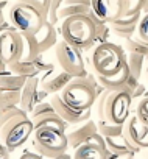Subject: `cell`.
Listing matches in <instances>:
<instances>
[{
	"mask_svg": "<svg viewBox=\"0 0 148 159\" xmlns=\"http://www.w3.org/2000/svg\"><path fill=\"white\" fill-rule=\"evenodd\" d=\"M132 97L125 89L119 91H101L94 103L97 120H106L115 125H125L131 112Z\"/></svg>",
	"mask_w": 148,
	"mask_h": 159,
	"instance_id": "6da1fadb",
	"label": "cell"
},
{
	"mask_svg": "<svg viewBox=\"0 0 148 159\" xmlns=\"http://www.w3.org/2000/svg\"><path fill=\"white\" fill-rule=\"evenodd\" d=\"M61 38L70 45L83 50L95 47V24L89 14H77L61 22Z\"/></svg>",
	"mask_w": 148,
	"mask_h": 159,
	"instance_id": "7a4b0ae2",
	"label": "cell"
},
{
	"mask_svg": "<svg viewBox=\"0 0 148 159\" xmlns=\"http://www.w3.org/2000/svg\"><path fill=\"white\" fill-rule=\"evenodd\" d=\"M97 75L87 73L86 76H77L61 91V98L75 109H92L98 97Z\"/></svg>",
	"mask_w": 148,
	"mask_h": 159,
	"instance_id": "3957f363",
	"label": "cell"
},
{
	"mask_svg": "<svg viewBox=\"0 0 148 159\" xmlns=\"http://www.w3.org/2000/svg\"><path fill=\"white\" fill-rule=\"evenodd\" d=\"M126 64V50L112 42L92 47L91 66L97 76H111Z\"/></svg>",
	"mask_w": 148,
	"mask_h": 159,
	"instance_id": "277c9868",
	"label": "cell"
},
{
	"mask_svg": "<svg viewBox=\"0 0 148 159\" xmlns=\"http://www.w3.org/2000/svg\"><path fill=\"white\" fill-rule=\"evenodd\" d=\"M31 147L45 159H55L67 151L69 142L64 131L53 126H41L31 136Z\"/></svg>",
	"mask_w": 148,
	"mask_h": 159,
	"instance_id": "5b68a950",
	"label": "cell"
},
{
	"mask_svg": "<svg viewBox=\"0 0 148 159\" xmlns=\"http://www.w3.org/2000/svg\"><path fill=\"white\" fill-rule=\"evenodd\" d=\"M10 19L14 27V30L20 33H30L34 34L47 20V16L36 8L34 5H30L27 2H16L11 5L10 10Z\"/></svg>",
	"mask_w": 148,
	"mask_h": 159,
	"instance_id": "8992f818",
	"label": "cell"
},
{
	"mask_svg": "<svg viewBox=\"0 0 148 159\" xmlns=\"http://www.w3.org/2000/svg\"><path fill=\"white\" fill-rule=\"evenodd\" d=\"M34 133V125L28 116L16 117L7 122L0 128V142H2L8 151H14L20 148Z\"/></svg>",
	"mask_w": 148,
	"mask_h": 159,
	"instance_id": "52a82bcc",
	"label": "cell"
},
{
	"mask_svg": "<svg viewBox=\"0 0 148 159\" xmlns=\"http://www.w3.org/2000/svg\"><path fill=\"white\" fill-rule=\"evenodd\" d=\"M55 56H56L58 66L67 73H70L73 78L87 75L83 52L77 47L70 45L64 39L58 41V44L55 45Z\"/></svg>",
	"mask_w": 148,
	"mask_h": 159,
	"instance_id": "ba28073f",
	"label": "cell"
},
{
	"mask_svg": "<svg viewBox=\"0 0 148 159\" xmlns=\"http://www.w3.org/2000/svg\"><path fill=\"white\" fill-rule=\"evenodd\" d=\"M65 136H67L69 147L73 150H77L83 143H89V142L106 147L105 137L98 133L97 120H92V119H87L75 125H69L65 129Z\"/></svg>",
	"mask_w": 148,
	"mask_h": 159,
	"instance_id": "9c48e42d",
	"label": "cell"
},
{
	"mask_svg": "<svg viewBox=\"0 0 148 159\" xmlns=\"http://www.w3.org/2000/svg\"><path fill=\"white\" fill-rule=\"evenodd\" d=\"M28 117L31 119L34 129L41 128V126H53V128H58V129L65 133V129L69 126V123L64 122L62 117L56 112V109L53 108L50 100L48 102L45 100V102L39 103L38 106H34V109L28 114Z\"/></svg>",
	"mask_w": 148,
	"mask_h": 159,
	"instance_id": "30bf717a",
	"label": "cell"
},
{
	"mask_svg": "<svg viewBox=\"0 0 148 159\" xmlns=\"http://www.w3.org/2000/svg\"><path fill=\"white\" fill-rule=\"evenodd\" d=\"M22 52H24V42L20 31L8 30L0 33V56H2L7 66L20 59Z\"/></svg>",
	"mask_w": 148,
	"mask_h": 159,
	"instance_id": "8fae6325",
	"label": "cell"
},
{
	"mask_svg": "<svg viewBox=\"0 0 148 159\" xmlns=\"http://www.w3.org/2000/svg\"><path fill=\"white\" fill-rule=\"evenodd\" d=\"M50 94L45 92L42 88H41V78L39 76H31V78H27V81L20 91V108L30 114L34 106H38L39 103L45 102V98L48 97Z\"/></svg>",
	"mask_w": 148,
	"mask_h": 159,
	"instance_id": "7c38bea8",
	"label": "cell"
},
{
	"mask_svg": "<svg viewBox=\"0 0 148 159\" xmlns=\"http://www.w3.org/2000/svg\"><path fill=\"white\" fill-rule=\"evenodd\" d=\"M123 136L139 151L142 148H148V125L140 122L136 114H131L128 117V120L125 122Z\"/></svg>",
	"mask_w": 148,
	"mask_h": 159,
	"instance_id": "4fadbf2b",
	"label": "cell"
},
{
	"mask_svg": "<svg viewBox=\"0 0 148 159\" xmlns=\"http://www.w3.org/2000/svg\"><path fill=\"white\" fill-rule=\"evenodd\" d=\"M92 11L98 19L109 24L123 16L128 11V5L126 0H92Z\"/></svg>",
	"mask_w": 148,
	"mask_h": 159,
	"instance_id": "5bb4252c",
	"label": "cell"
},
{
	"mask_svg": "<svg viewBox=\"0 0 148 159\" xmlns=\"http://www.w3.org/2000/svg\"><path fill=\"white\" fill-rule=\"evenodd\" d=\"M73 76L62 70L61 67H52L41 76V88L48 94H61V91L72 81Z\"/></svg>",
	"mask_w": 148,
	"mask_h": 159,
	"instance_id": "9a60e30c",
	"label": "cell"
},
{
	"mask_svg": "<svg viewBox=\"0 0 148 159\" xmlns=\"http://www.w3.org/2000/svg\"><path fill=\"white\" fill-rule=\"evenodd\" d=\"M50 103L53 105V108L56 109V112L62 117L64 122H67L69 125H75V123H80V122H84L87 119H91V109H75L69 106L59 94H53L52 98H50Z\"/></svg>",
	"mask_w": 148,
	"mask_h": 159,
	"instance_id": "2e32d148",
	"label": "cell"
},
{
	"mask_svg": "<svg viewBox=\"0 0 148 159\" xmlns=\"http://www.w3.org/2000/svg\"><path fill=\"white\" fill-rule=\"evenodd\" d=\"M142 19V11H136V13H125L123 16L117 17L115 20L109 22L111 31L115 33L120 38H131L134 36V33L137 31L139 22Z\"/></svg>",
	"mask_w": 148,
	"mask_h": 159,
	"instance_id": "e0dca14e",
	"label": "cell"
},
{
	"mask_svg": "<svg viewBox=\"0 0 148 159\" xmlns=\"http://www.w3.org/2000/svg\"><path fill=\"white\" fill-rule=\"evenodd\" d=\"M34 39L38 42V47H39V52L44 55L47 50L50 48H55V45L58 44V31H56V27L53 24H50L48 20L44 22V25L34 33Z\"/></svg>",
	"mask_w": 148,
	"mask_h": 159,
	"instance_id": "ac0fdd59",
	"label": "cell"
},
{
	"mask_svg": "<svg viewBox=\"0 0 148 159\" xmlns=\"http://www.w3.org/2000/svg\"><path fill=\"white\" fill-rule=\"evenodd\" d=\"M92 11V0H64L59 8V20L77 14H89Z\"/></svg>",
	"mask_w": 148,
	"mask_h": 159,
	"instance_id": "d6986e66",
	"label": "cell"
},
{
	"mask_svg": "<svg viewBox=\"0 0 148 159\" xmlns=\"http://www.w3.org/2000/svg\"><path fill=\"white\" fill-rule=\"evenodd\" d=\"M128 78H129V67H128V62H126L119 72H115L111 76H97V81H98V84L103 89L119 91V89H123L125 88Z\"/></svg>",
	"mask_w": 148,
	"mask_h": 159,
	"instance_id": "ffe728a7",
	"label": "cell"
},
{
	"mask_svg": "<svg viewBox=\"0 0 148 159\" xmlns=\"http://www.w3.org/2000/svg\"><path fill=\"white\" fill-rule=\"evenodd\" d=\"M73 159H106L108 148L98 143H83L77 150H73Z\"/></svg>",
	"mask_w": 148,
	"mask_h": 159,
	"instance_id": "44dd1931",
	"label": "cell"
},
{
	"mask_svg": "<svg viewBox=\"0 0 148 159\" xmlns=\"http://www.w3.org/2000/svg\"><path fill=\"white\" fill-rule=\"evenodd\" d=\"M105 142H106L108 151H111V153H119V154H125V153H132V154H136V153H139V150L134 148V147L126 140V137L123 136V133L119 134V136L105 137Z\"/></svg>",
	"mask_w": 148,
	"mask_h": 159,
	"instance_id": "7402d4cb",
	"label": "cell"
},
{
	"mask_svg": "<svg viewBox=\"0 0 148 159\" xmlns=\"http://www.w3.org/2000/svg\"><path fill=\"white\" fill-rule=\"evenodd\" d=\"M27 78L7 69L0 73V91H22Z\"/></svg>",
	"mask_w": 148,
	"mask_h": 159,
	"instance_id": "603a6c76",
	"label": "cell"
},
{
	"mask_svg": "<svg viewBox=\"0 0 148 159\" xmlns=\"http://www.w3.org/2000/svg\"><path fill=\"white\" fill-rule=\"evenodd\" d=\"M146 59L148 58H145L143 55H139V53H126L129 75L137 78V80H142V75H143L145 67H146Z\"/></svg>",
	"mask_w": 148,
	"mask_h": 159,
	"instance_id": "cb8c5ba5",
	"label": "cell"
},
{
	"mask_svg": "<svg viewBox=\"0 0 148 159\" xmlns=\"http://www.w3.org/2000/svg\"><path fill=\"white\" fill-rule=\"evenodd\" d=\"M22 42H24V52H22V58L24 61H33L38 56H41L42 53L39 52L38 42L34 39V34L30 33H22Z\"/></svg>",
	"mask_w": 148,
	"mask_h": 159,
	"instance_id": "d4e9b609",
	"label": "cell"
},
{
	"mask_svg": "<svg viewBox=\"0 0 148 159\" xmlns=\"http://www.w3.org/2000/svg\"><path fill=\"white\" fill-rule=\"evenodd\" d=\"M125 50L128 53H139V55H143L145 58H148V42L140 39L139 36L126 38L125 39Z\"/></svg>",
	"mask_w": 148,
	"mask_h": 159,
	"instance_id": "484cf974",
	"label": "cell"
},
{
	"mask_svg": "<svg viewBox=\"0 0 148 159\" xmlns=\"http://www.w3.org/2000/svg\"><path fill=\"white\" fill-rule=\"evenodd\" d=\"M10 10H11L10 0H0V33L14 30L11 19H10Z\"/></svg>",
	"mask_w": 148,
	"mask_h": 159,
	"instance_id": "4316f807",
	"label": "cell"
},
{
	"mask_svg": "<svg viewBox=\"0 0 148 159\" xmlns=\"http://www.w3.org/2000/svg\"><path fill=\"white\" fill-rule=\"evenodd\" d=\"M97 126H98V133L103 137H111V136H119L123 133V125H115V123H109L106 120H97Z\"/></svg>",
	"mask_w": 148,
	"mask_h": 159,
	"instance_id": "83f0119b",
	"label": "cell"
},
{
	"mask_svg": "<svg viewBox=\"0 0 148 159\" xmlns=\"http://www.w3.org/2000/svg\"><path fill=\"white\" fill-rule=\"evenodd\" d=\"M0 105H2V108L19 106L20 105V91H2Z\"/></svg>",
	"mask_w": 148,
	"mask_h": 159,
	"instance_id": "f1b7e54d",
	"label": "cell"
},
{
	"mask_svg": "<svg viewBox=\"0 0 148 159\" xmlns=\"http://www.w3.org/2000/svg\"><path fill=\"white\" fill-rule=\"evenodd\" d=\"M64 0H52V5H50V10H48V14H47V20L53 25H58L59 20V8L62 5Z\"/></svg>",
	"mask_w": 148,
	"mask_h": 159,
	"instance_id": "f546056e",
	"label": "cell"
},
{
	"mask_svg": "<svg viewBox=\"0 0 148 159\" xmlns=\"http://www.w3.org/2000/svg\"><path fill=\"white\" fill-rule=\"evenodd\" d=\"M140 122L148 125V97H143L139 100L137 106H136V112H134Z\"/></svg>",
	"mask_w": 148,
	"mask_h": 159,
	"instance_id": "4dcf8cb0",
	"label": "cell"
},
{
	"mask_svg": "<svg viewBox=\"0 0 148 159\" xmlns=\"http://www.w3.org/2000/svg\"><path fill=\"white\" fill-rule=\"evenodd\" d=\"M137 36L148 42V13L142 14V19H140L139 27H137Z\"/></svg>",
	"mask_w": 148,
	"mask_h": 159,
	"instance_id": "1f68e13d",
	"label": "cell"
},
{
	"mask_svg": "<svg viewBox=\"0 0 148 159\" xmlns=\"http://www.w3.org/2000/svg\"><path fill=\"white\" fill-rule=\"evenodd\" d=\"M20 2H27L30 5H34L36 8H39L45 16L48 14V10H50V5H52V0H20Z\"/></svg>",
	"mask_w": 148,
	"mask_h": 159,
	"instance_id": "d6a6232c",
	"label": "cell"
},
{
	"mask_svg": "<svg viewBox=\"0 0 148 159\" xmlns=\"http://www.w3.org/2000/svg\"><path fill=\"white\" fill-rule=\"evenodd\" d=\"M126 5H128V11H126V13L142 11V8H143V0H126Z\"/></svg>",
	"mask_w": 148,
	"mask_h": 159,
	"instance_id": "836d02e7",
	"label": "cell"
},
{
	"mask_svg": "<svg viewBox=\"0 0 148 159\" xmlns=\"http://www.w3.org/2000/svg\"><path fill=\"white\" fill-rule=\"evenodd\" d=\"M19 159H45L44 156H41L39 153H36V151H30V150H25L20 156H19Z\"/></svg>",
	"mask_w": 148,
	"mask_h": 159,
	"instance_id": "e575fe53",
	"label": "cell"
},
{
	"mask_svg": "<svg viewBox=\"0 0 148 159\" xmlns=\"http://www.w3.org/2000/svg\"><path fill=\"white\" fill-rule=\"evenodd\" d=\"M106 159H134V154H132V153L119 154V153H111V151H108V156H106Z\"/></svg>",
	"mask_w": 148,
	"mask_h": 159,
	"instance_id": "d590c367",
	"label": "cell"
},
{
	"mask_svg": "<svg viewBox=\"0 0 148 159\" xmlns=\"http://www.w3.org/2000/svg\"><path fill=\"white\" fill-rule=\"evenodd\" d=\"M0 159H10V151L2 142H0Z\"/></svg>",
	"mask_w": 148,
	"mask_h": 159,
	"instance_id": "8d00e7d4",
	"label": "cell"
},
{
	"mask_svg": "<svg viewBox=\"0 0 148 159\" xmlns=\"http://www.w3.org/2000/svg\"><path fill=\"white\" fill-rule=\"evenodd\" d=\"M8 69V66L5 64V61L2 59V56H0V73H2V72H5Z\"/></svg>",
	"mask_w": 148,
	"mask_h": 159,
	"instance_id": "74e56055",
	"label": "cell"
},
{
	"mask_svg": "<svg viewBox=\"0 0 148 159\" xmlns=\"http://www.w3.org/2000/svg\"><path fill=\"white\" fill-rule=\"evenodd\" d=\"M55 159H73V156H70V154L64 153V154H61V156H58V157H55Z\"/></svg>",
	"mask_w": 148,
	"mask_h": 159,
	"instance_id": "f35d334b",
	"label": "cell"
},
{
	"mask_svg": "<svg viewBox=\"0 0 148 159\" xmlns=\"http://www.w3.org/2000/svg\"><path fill=\"white\" fill-rule=\"evenodd\" d=\"M148 13V0H143V8H142V14Z\"/></svg>",
	"mask_w": 148,
	"mask_h": 159,
	"instance_id": "ab89813d",
	"label": "cell"
},
{
	"mask_svg": "<svg viewBox=\"0 0 148 159\" xmlns=\"http://www.w3.org/2000/svg\"><path fill=\"white\" fill-rule=\"evenodd\" d=\"M0 114H2V105H0Z\"/></svg>",
	"mask_w": 148,
	"mask_h": 159,
	"instance_id": "60d3db41",
	"label": "cell"
}]
</instances>
